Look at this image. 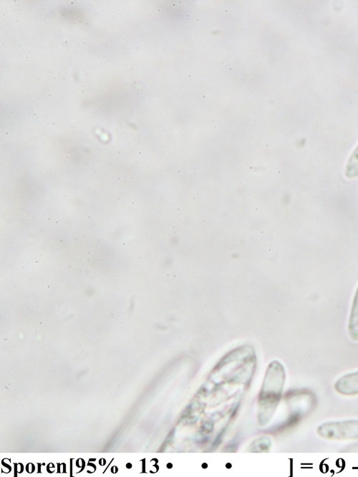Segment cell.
<instances>
[{
	"label": "cell",
	"mask_w": 358,
	"mask_h": 477,
	"mask_svg": "<svg viewBox=\"0 0 358 477\" xmlns=\"http://www.w3.org/2000/svg\"><path fill=\"white\" fill-rule=\"evenodd\" d=\"M71 5H74V3H73V2H71Z\"/></svg>",
	"instance_id": "cell-19"
},
{
	"label": "cell",
	"mask_w": 358,
	"mask_h": 477,
	"mask_svg": "<svg viewBox=\"0 0 358 477\" xmlns=\"http://www.w3.org/2000/svg\"><path fill=\"white\" fill-rule=\"evenodd\" d=\"M118 154H121V151H118Z\"/></svg>",
	"instance_id": "cell-14"
},
{
	"label": "cell",
	"mask_w": 358,
	"mask_h": 477,
	"mask_svg": "<svg viewBox=\"0 0 358 477\" xmlns=\"http://www.w3.org/2000/svg\"><path fill=\"white\" fill-rule=\"evenodd\" d=\"M196 199H197V198H196V197H193V200H196Z\"/></svg>",
	"instance_id": "cell-18"
},
{
	"label": "cell",
	"mask_w": 358,
	"mask_h": 477,
	"mask_svg": "<svg viewBox=\"0 0 358 477\" xmlns=\"http://www.w3.org/2000/svg\"><path fill=\"white\" fill-rule=\"evenodd\" d=\"M48 97H52V94H51V93H49V94L48 95Z\"/></svg>",
	"instance_id": "cell-11"
},
{
	"label": "cell",
	"mask_w": 358,
	"mask_h": 477,
	"mask_svg": "<svg viewBox=\"0 0 358 477\" xmlns=\"http://www.w3.org/2000/svg\"><path fill=\"white\" fill-rule=\"evenodd\" d=\"M111 471H112L113 473H114V474H116L117 471H118V468H117L116 467H113L112 469H111Z\"/></svg>",
	"instance_id": "cell-7"
},
{
	"label": "cell",
	"mask_w": 358,
	"mask_h": 477,
	"mask_svg": "<svg viewBox=\"0 0 358 477\" xmlns=\"http://www.w3.org/2000/svg\"><path fill=\"white\" fill-rule=\"evenodd\" d=\"M102 59H103V60L105 61V62H109V57H108L107 55H103V56H102Z\"/></svg>",
	"instance_id": "cell-6"
},
{
	"label": "cell",
	"mask_w": 358,
	"mask_h": 477,
	"mask_svg": "<svg viewBox=\"0 0 358 477\" xmlns=\"http://www.w3.org/2000/svg\"><path fill=\"white\" fill-rule=\"evenodd\" d=\"M59 45L57 43H55L53 46V50H56L57 48H58Z\"/></svg>",
	"instance_id": "cell-8"
},
{
	"label": "cell",
	"mask_w": 358,
	"mask_h": 477,
	"mask_svg": "<svg viewBox=\"0 0 358 477\" xmlns=\"http://www.w3.org/2000/svg\"><path fill=\"white\" fill-rule=\"evenodd\" d=\"M87 165H91V163H87Z\"/></svg>",
	"instance_id": "cell-21"
},
{
	"label": "cell",
	"mask_w": 358,
	"mask_h": 477,
	"mask_svg": "<svg viewBox=\"0 0 358 477\" xmlns=\"http://www.w3.org/2000/svg\"><path fill=\"white\" fill-rule=\"evenodd\" d=\"M53 80H56V77H53Z\"/></svg>",
	"instance_id": "cell-13"
},
{
	"label": "cell",
	"mask_w": 358,
	"mask_h": 477,
	"mask_svg": "<svg viewBox=\"0 0 358 477\" xmlns=\"http://www.w3.org/2000/svg\"><path fill=\"white\" fill-rule=\"evenodd\" d=\"M127 469H131V467H132V464H131V463H128L127 464Z\"/></svg>",
	"instance_id": "cell-9"
},
{
	"label": "cell",
	"mask_w": 358,
	"mask_h": 477,
	"mask_svg": "<svg viewBox=\"0 0 358 477\" xmlns=\"http://www.w3.org/2000/svg\"><path fill=\"white\" fill-rule=\"evenodd\" d=\"M39 114H40V113L37 112V111H31V112L29 113V116L31 117L32 118H33V119H37V118H39Z\"/></svg>",
	"instance_id": "cell-5"
},
{
	"label": "cell",
	"mask_w": 358,
	"mask_h": 477,
	"mask_svg": "<svg viewBox=\"0 0 358 477\" xmlns=\"http://www.w3.org/2000/svg\"><path fill=\"white\" fill-rule=\"evenodd\" d=\"M85 92H86V91H85V90H82V91H81V93H82V94H84Z\"/></svg>",
	"instance_id": "cell-10"
},
{
	"label": "cell",
	"mask_w": 358,
	"mask_h": 477,
	"mask_svg": "<svg viewBox=\"0 0 358 477\" xmlns=\"http://www.w3.org/2000/svg\"><path fill=\"white\" fill-rule=\"evenodd\" d=\"M348 330L352 341H358V286L352 300L351 309L349 316Z\"/></svg>",
	"instance_id": "cell-3"
},
{
	"label": "cell",
	"mask_w": 358,
	"mask_h": 477,
	"mask_svg": "<svg viewBox=\"0 0 358 477\" xmlns=\"http://www.w3.org/2000/svg\"><path fill=\"white\" fill-rule=\"evenodd\" d=\"M334 390L344 396L358 395V370L342 376L334 383Z\"/></svg>",
	"instance_id": "cell-2"
},
{
	"label": "cell",
	"mask_w": 358,
	"mask_h": 477,
	"mask_svg": "<svg viewBox=\"0 0 358 477\" xmlns=\"http://www.w3.org/2000/svg\"><path fill=\"white\" fill-rule=\"evenodd\" d=\"M317 433L327 440L358 439V420L328 421L320 425Z\"/></svg>",
	"instance_id": "cell-1"
},
{
	"label": "cell",
	"mask_w": 358,
	"mask_h": 477,
	"mask_svg": "<svg viewBox=\"0 0 358 477\" xmlns=\"http://www.w3.org/2000/svg\"><path fill=\"white\" fill-rule=\"evenodd\" d=\"M82 44H83V45H88V43H87V42H83V43H82Z\"/></svg>",
	"instance_id": "cell-12"
},
{
	"label": "cell",
	"mask_w": 358,
	"mask_h": 477,
	"mask_svg": "<svg viewBox=\"0 0 358 477\" xmlns=\"http://www.w3.org/2000/svg\"><path fill=\"white\" fill-rule=\"evenodd\" d=\"M28 56L25 57V59H28Z\"/></svg>",
	"instance_id": "cell-22"
},
{
	"label": "cell",
	"mask_w": 358,
	"mask_h": 477,
	"mask_svg": "<svg viewBox=\"0 0 358 477\" xmlns=\"http://www.w3.org/2000/svg\"><path fill=\"white\" fill-rule=\"evenodd\" d=\"M21 268H22V269H24L25 267H24V266H22Z\"/></svg>",
	"instance_id": "cell-17"
},
{
	"label": "cell",
	"mask_w": 358,
	"mask_h": 477,
	"mask_svg": "<svg viewBox=\"0 0 358 477\" xmlns=\"http://www.w3.org/2000/svg\"><path fill=\"white\" fill-rule=\"evenodd\" d=\"M48 73H52V70H49V71H48Z\"/></svg>",
	"instance_id": "cell-15"
},
{
	"label": "cell",
	"mask_w": 358,
	"mask_h": 477,
	"mask_svg": "<svg viewBox=\"0 0 358 477\" xmlns=\"http://www.w3.org/2000/svg\"><path fill=\"white\" fill-rule=\"evenodd\" d=\"M186 17H189V14H186Z\"/></svg>",
	"instance_id": "cell-16"
},
{
	"label": "cell",
	"mask_w": 358,
	"mask_h": 477,
	"mask_svg": "<svg viewBox=\"0 0 358 477\" xmlns=\"http://www.w3.org/2000/svg\"><path fill=\"white\" fill-rule=\"evenodd\" d=\"M197 22H199V19H198V18H197Z\"/></svg>",
	"instance_id": "cell-23"
},
{
	"label": "cell",
	"mask_w": 358,
	"mask_h": 477,
	"mask_svg": "<svg viewBox=\"0 0 358 477\" xmlns=\"http://www.w3.org/2000/svg\"><path fill=\"white\" fill-rule=\"evenodd\" d=\"M345 176L348 179H356L358 177V144L347 161Z\"/></svg>",
	"instance_id": "cell-4"
},
{
	"label": "cell",
	"mask_w": 358,
	"mask_h": 477,
	"mask_svg": "<svg viewBox=\"0 0 358 477\" xmlns=\"http://www.w3.org/2000/svg\"><path fill=\"white\" fill-rule=\"evenodd\" d=\"M52 124H53V125H55V124H56V123H54V122H53V123H52Z\"/></svg>",
	"instance_id": "cell-20"
}]
</instances>
